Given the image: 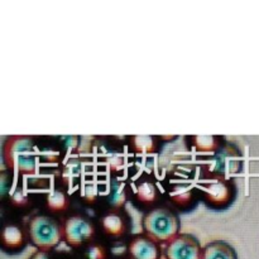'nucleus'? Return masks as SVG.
<instances>
[{"label": "nucleus", "instance_id": "f257e3e1", "mask_svg": "<svg viewBox=\"0 0 259 259\" xmlns=\"http://www.w3.org/2000/svg\"><path fill=\"white\" fill-rule=\"evenodd\" d=\"M3 158L8 169L17 174L32 175L37 169L34 144L32 138L13 136L3 146Z\"/></svg>", "mask_w": 259, "mask_h": 259}, {"label": "nucleus", "instance_id": "f03ea898", "mask_svg": "<svg viewBox=\"0 0 259 259\" xmlns=\"http://www.w3.org/2000/svg\"><path fill=\"white\" fill-rule=\"evenodd\" d=\"M144 232L154 242L168 243L179 235L180 220L171 210L153 209L144 215Z\"/></svg>", "mask_w": 259, "mask_h": 259}, {"label": "nucleus", "instance_id": "7ed1b4c3", "mask_svg": "<svg viewBox=\"0 0 259 259\" xmlns=\"http://www.w3.org/2000/svg\"><path fill=\"white\" fill-rule=\"evenodd\" d=\"M28 235L38 250H48L57 248L63 233L60 224L47 215H35L28 223Z\"/></svg>", "mask_w": 259, "mask_h": 259}, {"label": "nucleus", "instance_id": "20e7f679", "mask_svg": "<svg viewBox=\"0 0 259 259\" xmlns=\"http://www.w3.org/2000/svg\"><path fill=\"white\" fill-rule=\"evenodd\" d=\"M62 233L68 247H80L83 243L93 239L95 235V228L85 218L73 215L66 219Z\"/></svg>", "mask_w": 259, "mask_h": 259}, {"label": "nucleus", "instance_id": "39448f33", "mask_svg": "<svg viewBox=\"0 0 259 259\" xmlns=\"http://www.w3.org/2000/svg\"><path fill=\"white\" fill-rule=\"evenodd\" d=\"M201 257L202 249L200 243L192 235L179 234L167 244V259H201Z\"/></svg>", "mask_w": 259, "mask_h": 259}, {"label": "nucleus", "instance_id": "423d86ee", "mask_svg": "<svg viewBox=\"0 0 259 259\" xmlns=\"http://www.w3.org/2000/svg\"><path fill=\"white\" fill-rule=\"evenodd\" d=\"M205 196L212 205H225L230 201L233 196L229 184L224 180H214L202 186Z\"/></svg>", "mask_w": 259, "mask_h": 259}, {"label": "nucleus", "instance_id": "0eeeda50", "mask_svg": "<svg viewBox=\"0 0 259 259\" xmlns=\"http://www.w3.org/2000/svg\"><path fill=\"white\" fill-rule=\"evenodd\" d=\"M132 259H159V249L151 238L138 237L129 243Z\"/></svg>", "mask_w": 259, "mask_h": 259}, {"label": "nucleus", "instance_id": "6e6552de", "mask_svg": "<svg viewBox=\"0 0 259 259\" xmlns=\"http://www.w3.org/2000/svg\"><path fill=\"white\" fill-rule=\"evenodd\" d=\"M201 259H238L235 249L223 240H214L202 249Z\"/></svg>", "mask_w": 259, "mask_h": 259}, {"label": "nucleus", "instance_id": "1a4fd4ad", "mask_svg": "<svg viewBox=\"0 0 259 259\" xmlns=\"http://www.w3.org/2000/svg\"><path fill=\"white\" fill-rule=\"evenodd\" d=\"M3 247L9 250H17L24 244V233L17 225H5L2 232Z\"/></svg>", "mask_w": 259, "mask_h": 259}, {"label": "nucleus", "instance_id": "9d476101", "mask_svg": "<svg viewBox=\"0 0 259 259\" xmlns=\"http://www.w3.org/2000/svg\"><path fill=\"white\" fill-rule=\"evenodd\" d=\"M101 225H103L104 232L110 237H121L125 233V223L124 219L118 214H106L101 219Z\"/></svg>", "mask_w": 259, "mask_h": 259}, {"label": "nucleus", "instance_id": "9b49d317", "mask_svg": "<svg viewBox=\"0 0 259 259\" xmlns=\"http://www.w3.org/2000/svg\"><path fill=\"white\" fill-rule=\"evenodd\" d=\"M169 197L174 200L175 204L179 206H186L194 199V192L190 185L187 184H177L175 185L169 192Z\"/></svg>", "mask_w": 259, "mask_h": 259}, {"label": "nucleus", "instance_id": "f8f14e48", "mask_svg": "<svg viewBox=\"0 0 259 259\" xmlns=\"http://www.w3.org/2000/svg\"><path fill=\"white\" fill-rule=\"evenodd\" d=\"M109 204L114 209H119L121 206H125L126 204V192L125 184L120 181H114L111 184L110 192H109Z\"/></svg>", "mask_w": 259, "mask_h": 259}, {"label": "nucleus", "instance_id": "ddd939ff", "mask_svg": "<svg viewBox=\"0 0 259 259\" xmlns=\"http://www.w3.org/2000/svg\"><path fill=\"white\" fill-rule=\"evenodd\" d=\"M46 205H47V209L51 210V211H65L68 206V199L61 190H52V191L47 195Z\"/></svg>", "mask_w": 259, "mask_h": 259}, {"label": "nucleus", "instance_id": "4468645a", "mask_svg": "<svg viewBox=\"0 0 259 259\" xmlns=\"http://www.w3.org/2000/svg\"><path fill=\"white\" fill-rule=\"evenodd\" d=\"M125 211L128 214L129 220H131V233L132 234H141L144 230V217L132 202L125 204Z\"/></svg>", "mask_w": 259, "mask_h": 259}, {"label": "nucleus", "instance_id": "2eb2a0df", "mask_svg": "<svg viewBox=\"0 0 259 259\" xmlns=\"http://www.w3.org/2000/svg\"><path fill=\"white\" fill-rule=\"evenodd\" d=\"M157 187L153 182L143 181L137 186V199L144 204H152L157 199Z\"/></svg>", "mask_w": 259, "mask_h": 259}, {"label": "nucleus", "instance_id": "dca6fc26", "mask_svg": "<svg viewBox=\"0 0 259 259\" xmlns=\"http://www.w3.org/2000/svg\"><path fill=\"white\" fill-rule=\"evenodd\" d=\"M132 146L138 153H153L156 151V142L151 136H134Z\"/></svg>", "mask_w": 259, "mask_h": 259}, {"label": "nucleus", "instance_id": "f3484780", "mask_svg": "<svg viewBox=\"0 0 259 259\" xmlns=\"http://www.w3.org/2000/svg\"><path fill=\"white\" fill-rule=\"evenodd\" d=\"M194 144L197 152H217L219 141L215 136H195Z\"/></svg>", "mask_w": 259, "mask_h": 259}, {"label": "nucleus", "instance_id": "a211bd4d", "mask_svg": "<svg viewBox=\"0 0 259 259\" xmlns=\"http://www.w3.org/2000/svg\"><path fill=\"white\" fill-rule=\"evenodd\" d=\"M81 171H82V164H81V162L77 161V159H71L63 167L62 177L65 180H67V181H71L75 177H77L81 174Z\"/></svg>", "mask_w": 259, "mask_h": 259}, {"label": "nucleus", "instance_id": "6ab92c4d", "mask_svg": "<svg viewBox=\"0 0 259 259\" xmlns=\"http://www.w3.org/2000/svg\"><path fill=\"white\" fill-rule=\"evenodd\" d=\"M106 164H108L109 168L111 171H119L124 167V157L123 154L116 153V152H113V153H109L105 158Z\"/></svg>", "mask_w": 259, "mask_h": 259}, {"label": "nucleus", "instance_id": "aec40b11", "mask_svg": "<svg viewBox=\"0 0 259 259\" xmlns=\"http://www.w3.org/2000/svg\"><path fill=\"white\" fill-rule=\"evenodd\" d=\"M85 254L88 259H106L108 257V252H106L105 248L99 244L89 245Z\"/></svg>", "mask_w": 259, "mask_h": 259}, {"label": "nucleus", "instance_id": "412c9836", "mask_svg": "<svg viewBox=\"0 0 259 259\" xmlns=\"http://www.w3.org/2000/svg\"><path fill=\"white\" fill-rule=\"evenodd\" d=\"M10 200L14 206H25L28 204V196L20 187H15L10 195Z\"/></svg>", "mask_w": 259, "mask_h": 259}, {"label": "nucleus", "instance_id": "4be33fe9", "mask_svg": "<svg viewBox=\"0 0 259 259\" xmlns=\"http://www.w3.org/2000/svg\"><path fill=\"white\" fill-rule=\"evenodd\" d=\"M82 197L85 201L93 204L96 197H98V186H96V184H94V182L86 184L82 189Z\"/></svg>", "mask_w": 259, "mask_h": 259}, {"label": "nucleus", "instance_id": "5701e85b", "mask_svg": "<svg viewBox=\"0 0 259 259\" xmlns=\"http://www.w3.org/2000/svg\"><path fill=\"white\" fill-rule=\"evenodd\" d=\"M111 253H113L114 255H116V257H119V255H124L125 253H129V245H125L124 243H115V244L111 247Z\"/></svg>", "mask_w": 259, "mask_h": 259}, {"label": "nucleus", "instance_id": "b1692460", "mask_svg": "<svg viewBox=\"0 0 259 259\" xmlns=\"http://www.w3.org/2000/svg\"><path fill=\"white\" fill-rule=\"evenodd\" d=\"M8 182H9V175L8 172L3 171L0 174V196L4 197L8 191Z\"/></svg>", "mask_w": 259, "mask_h": 259}, {"label": "nucleus", "instance_id": "393cba45", "mask_svg": "<svg viewBox=\"0 0 259 259\" xmlns=\"http://www.w3.org/2000/svg\"><path fill=\"white\" fill-rule=\"evenodd\" d=\"M65 147L67 151H77L80 147V139L77 137H67V141L65 142Z\"/></svg>", "mask_w": 259, "mask_h": 259}, {"label": "nucleus", "instance_id": "a878e982", "mask_svg": "<svg viewBox=\"0 0 259 259\" xmlns=\"http://www.w3.org/2000/svg\"><path fill=\"white\" fill-rule=\"evenodd\" d=\"M29 259H53L48 254V252H45V250H37L35 253H33V255Z\"/></svg>", "mask_w": 259, "mask_h": 259}]
</instances>
